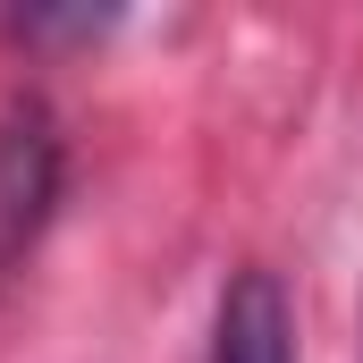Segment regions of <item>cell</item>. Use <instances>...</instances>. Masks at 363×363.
I'll return each mask as SVG.
<instances>
[{
  "instance_id": "obj_2",
  "label": "cell",
  "mask_w": 363,
  "mask_h": 363,
  "mask_svg": "<svg viewBox=\"0 0 363 363\" xmlns=\"http://www.w3.org/2000/svg\"><path fill=\"white\" fill-rule=\"evenodd\" d=\"M211 363H296V321L271 271H237L211 321Z\"/></svg>"
},
{
  "instance_id": "obj_1",
  "label": "cell",
  "mask_w": 363,
  "mask_h": 363,
  "mask_svg": "<svg viewBox=\"0 0 363 363\" xmlns=\"http://www.w3.org/2000/svg\"><path fill=\"white\" fill-rule=\"evenodd\" d=\"M60 203V127L43 101H9L0 110V279L34 254V237L51 228Z\"/></svg>"
}]
</instances>
